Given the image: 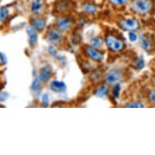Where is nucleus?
I'll list each match as a JSON object with an SVG mask.
<instances>
[{
	"label": "nucleus",
	"mask_w": 155,
	"mask_h": 155,
	"mask_svg": "<svg viewBox=\"0 0 155 155\" xmlns=\"http://www.w3.org/2000/svg\"><path fill=\"white\" fill-rule=\"evenodd\" d=\"M153 8L151 0H133L131 3V10L140 15L147 14Z\"/></svg>",
	"instance_id": "nucleus-1"
},
{
	"label": "nucleus",
	"mask_w": 155,
	"mask_h": 155,
	"mask_svg": "<svg viewBox=\"0 0 155 155\" xmlns=\"http://www.w3.org/2000/svg\"><path fill=\"white\" fill-rule=\"evenodd\" d=\"M104 41L107 49L111 52H120L124 47V43L122 40L111 33L106 35Z\"/></svg>",
	"instance_id": "nucleus-2"
},
{
	"label": "nucleus",
	"mask_w": 155,
	"mask_h": 155,
	"mask_svg": "<svg viewBox=\"0 0 155 155\" xmlns=\"http://www.w3.org/2000/svg\"><path fill=\"white\" fill-rule=\"evenodd\" d=\"M63 33L58 28H50L46 33V39L52 46H59L63 41Z\"/></svg>",
	"instance_id": "nucleus-3"
},
{
	"label": "nucleus",
	"mask_w": 155,
	"mask_h": 155,
	"mask_svg": "<svg viewBox=\"0 0 155 155\" xmlns=\"http://www.w3.org/2000/svg\"><path fill=\"white\" fill-rule=\"evenodd\" d=\"M123 76H124V72L120 68H114L110 69V71H107L104 79L107 84H114L122 79Z\"/></svg>",
	"instance_id": "nucleus-4"
},
{
	"label": "nucleus",
	"mask_w": 155,
	"mask_h": 155,
	"mask_svg": "<svg viewBox=\"0 0 155 155\" xmlns=\"http://www.w3.org/2000/svg\"><path fill=\"white\" fill-rule=\"evenodd\" d=\"M118 25L120 28H122L124 31L137 30L140 28V25L136 19L133 18H127V19H122L118 21Z\"/></svg>",
	"instance_id": "nucleus-5"
},
{
	"label": "nucleus",
	"mask_w": 155,
	"mask_h": 155,
	"mask_svg": "<svg viewBox=\"0 0 155 155\" xmlns=\"http://www.w3.org/2000/svg\"><path fill=\"white\" fill-rule=\"evenodd\" d=\"M85 55L94 62H102L104 59V54L99 49L95 48L91 46H86L84 47Z\"/></svg>",
	"instance_id": "nucleus-6"
},
{
	"label": "nucleus",
	"mask_w": 155,
	"mask_h": 155,
	"mask_svg": "<svg viewBox=\"0 0 155 155\" xmlns=\"http://www.w3.org/2000/svg\"><path fill=\"white\" fill-rule=\"evenodd\" d=\"M72 25H73V21L69 16H61L58 18L55 21L56 28L61 32L69 30L71 28Z\"/></svg>",
	"instance_id": "nucleus-7"
},
{
	"label": "nucleus",
	"mask_w": 155,
	"mask_h": 155,
	"mask_svg": "<svg viewBox=\"0 0 155 155\" xmlns=\"http://www.w3.org/2000/svg\"><path fill=\"white\" fill-rule=\"evenodd\" d=\"M140 46L144 51L150 52L154 47L153 39L148 34H141L140 37Z\"/></svg>",
	"instance_id": "nucleus-8"
},
{
	"label": "nucleus",
	"mask_w": 155,
	"mask_h": 155,
	"mask_svg": "<svg viewBox=\"0 0 155 155\" xmlns=\"http://www.w3.org/2000/svg\"><path fill=\"white\" fill-rule=\"evenodd\" d=\"M53 76V71L50 66L46 65L43 66L40 70L38 73V79L41 81L42 83H46L51 79V77Z\"/></svg>",
	"instance_id": "nucleus-9"
},
{
	"label": "nucleus",
	"mask_w": 155,
	"mask_h": 155,
	"mask_svg": "<svg viewBox=\"0 0 155 155\" xmlns=\"http://www.w3.org/2000/svg\"><path fill=\"white\" fill-rule=\"evenodd\" d=\"M30 25L37 31L41 32L46 28V21L44 18L40 16H33V18H31Z\"/></svg>",
	"instance_id": "nucleus-10"
},
{
	"label": "nucleus",
	"mask_w": 155,
	"mask_h": 155,
	"mask_svg": "<svg viewBox=\"0 0 155 155\" xmlns=\"http://www.w3.org/2000/svg\"><path fill=\"white\" fill-rule=\"evenodd\" d=\"M50 89L55 94H63L66 91V84L60 81H53L50 84Z\"/></svg>",
	"instance_id": "nucleus-11"
},
{
	"label": "nucleus",
	"mask_w": 155,
	"mask_h": 155,
	"mask_svg": "<svg viewBox=\"0 0 155 155\" xmlns=\"http://www.w3.org/2000/svg\"><path fill=\"white\" fill-rule=\"evenodd\" d=\"M26 33L28 37V43L31 46H34L38 42V31L31 25L26 28Z\"/></svg>",
	"instance_id": "nucleus-12"
},
{
	"label": "nucleus",
	"mask_w": 155,
	"mask_h": 155,
	"mask_svg": "<svg viewBox=\"0 0 155 155\" xmlns=\"http://www.w3.org/2000/svg\"><path fill=\"white\" fill-rule=\"evenodd\" d=\"M94 95L99 98H105L108 96L109 94V89L107 84H101L96 87V89L94 91Z\"/></svg>",
	"instance_id": "nucleus-13"
},
{
	"label": "nucleus",
	"mask_w": 155,
	"mask_h": 155,
	"mask_svg": "<svg viewBox=\"0 0 155 155\" xmlns=\"http://www.w3.org/2000/svg\"><path fill=\"white\" fill-rule=\"evenodd\" d=\"M71 3L68 0H58L55 4V10L58 12H65L70 9Z\"/></svg>",
	"instance_id": "nucleus-14"
},
{
	"label": "nucleus",
	"mask_w": 155,
	"mask_h": 155,
	"mask_svg": "<svg viewBox=\"0 0 155 155\" xmlns=\"http://www.w3.org/2000/svg\"><path fill=\"white\" fill-rule=\"evenodd\" d=\"M43 8L42 0H33L31 3V11L34 15H39Z\"/></svg>",
	"instance_id": "nucleus-15"
},
{
	"label": "nucleus",
	"mask_w": 155,
	"mask_h": 155,
	"mask_svg": "<svg viewBox=\"0 0 155 155\" xmlns=\"http://www.w3.org/2000/svg\"><path fill=\"white\" fill-rule=\"evenodd\" d=\"M82 11L88 15H94L97 12V6L94 3H85L81 6Z\"/></svg>",
	"instance_id": "nucleus-16"
},
{
	"label": "nucleus",
	"mask_w": 155,
	"mask_h": 155,
	"mask_svg": "<svg viewBox=\"0 0 155 155\" xmlns=\"http://www.w3.org/2000/svg\"><path fill=\"white\" fill-rule=\"evenodd\" d=\"M103 39L100 37H94V38H92L89 41V44L90 46H93V47H95V48L100 49L103 45Z\"/></svg>",
	"instance_id": "nucleus-17"
},
{
	"label": "nucleus",
	"mask_w": 155,
	"mask_h": 155,
	"mask_svg": "<svg viewBox=\"0 0 155 155\" xmlns=\"http://www.w3.org/2000/svg\"><path fill=\"white\" fill-rule=\"evenodd\" d=\"M41 89H42V86H41V81L38 78H35L31 85V90L35 94H39L41 91Z\"/></svg>",
	"instance_id": "nucleus-18"
},
{
	"label": "nucleus",
	"mask_w": 155,
	"mask_h": 155,
	"mask_svg": "<svg viewBox=\"0 0 155 155\" xmlns=\"http://www.w3.org/2000/svg\"><path fill=\"white\" fill-rule=\"evenodd\" d=\"M9 10L5 7H0V23H3L8 19Z\"/></svg>",
	"instance_id": "nucleus-19"
},
{
	"label": "nucleus",
	"mask_w": 155,
	"mask_h": 155,
	"mask_svg": "<svg viewBox=\"0 0 155 155\" xmlns=\"http://www.w3.org/2000/svg\"><path fill=\"white\" fill-rule=\"evenodd\" d=\"M132 66L134 67L135 68L137 69H142L145 66V62H144V59L143 58H137V59H136V60L134 61L133 64H132Z\"/></svg>",
	"instance_id": "nucleus-20"
},
{
	"label": "nucleus",
	"mask_w": 155,
	"mask_h": 155,
	"mask_svg": "<svg viewBox=\"0 0 155 155\" xmlns=\"http://www.w3.org/2000/svg\"><path fill=\"white\" fill-rule=\"evenodd\" d=\"M120 89H121V86H120V84L118 82V83H115L114 84V86L112 88V94L114 96V98H118L119 96H120Z\"/></svg>",
	"instance_id": "nucleus-21"
},
{
	"label": "nucleus",
	"mask_w": 155,
	"mask_h": 155,
	"mask_svg": "<svg viewBox=\"0 0 155 155\" xmlns=\"http://www.w3.org/2000/svg\"><path fill=\"white\" fill-rule=\"evenodd\" d=\"M110 4L115 7H120V6L125 5L128 2V0H109Z\"/></svg>",
	"instance_id": "nucleus-22"
},
{
	"label": "nucleus",
	"mask_w": 155,
	"mask_h": 155,
	"mask_svg": "<svg viewBox=\"0 0 155 155\" xmlns=\"http://www.w3.org/2000/svg\"><path fill=\"white\" fill-rule=\"evenodd\" d=\"M50 99H49V96L47 94H43V96L41 97V104L43 107H48Z\"/></svg>",
	"instance_id": "nucleus-23"
},
{
	"label": "nucleus",
	"mask_w": 155,
	"mask_h": 155,
	"mask_svg": "<svg viewBox=\"0 0 155 155\" xmlns=\"http://www.w3.org/2000/svg\"><path fill=\"white\" fill-rule=\"evenodd\" d=\"M7 62H8V59H7L5 54L2 52H0V67L6 65Z\"/></svg>",
	"instance_id": "nucleus-24"
},
{
	"label": "nucleus",
	"mask_w": 155,
	"mask_h": 155,
	"mask_svg": "<svg viewBox=\"0 0 155 155\" xmlns=\"http://www.w3.org/2000/svg\"><path fill=\"white\" fill-rule=\"evenodd\" d=\"M8 97H9V94L7 92H0V102H5L7 101L8 98Z\"/></svg>",
	"instance_id": "nucleus-25"
},
{
	"label": "nucleus",
	"mask_w": 155,
	"mask_h": 155,
	"mask_svg": "<svg viewBox=\"0 0 155 155\" xmlns=\"http://www.w3.org/2000/svg\"><path fill=\"white\" fill-rule=\"evenodd\" d=\"M127 107H144V104L142 103H140V102H130L126 106Z\"/></svg>",
	"instance_id": "nucleus-26"
},
{
	"label": "nucleus",
	"mask_w": 155,
	"mask_h": 155,
	"mask_svg": "<svg viewBox=\"0 0 155 155\" xmlns=\"http://www.w3.org/2000/svg\"><path fill=\"white\" fill-rule=\"evenodd\" d=\"M128 38H129L130 41H132V42H134V41H136L137 40V35L133 31L129 32V33H128Z\"/></svg>",
	"instance_id": "nucleus-27"
},
{
	"label": "nucleus",
	"mask_w": 155,
	"mask_h": 155,
	"mask_svg": "<svg viewBox=\"0 0 155 155\" xmlns=\"http://www.w3.org/2000/svg\"><path fill=\"white\" fill-rule=\"evenodd\" d=\"M149 99H150V102L152 104L155 105V90H153V91L150 92V96H149Z\"/></svg>",
	"instance_id": "nucleus-28"
},
{
	"label": "nucleus",
	"mask_w": 155,
	"mask_h": 155,
	"mask_svg": "<svg viewBox=\"0 0 155 155\" xmlns=\"http://www.w3.org/2000/svg\"><path fill=\"white\" fill-rule=\"evenodd\" d=\"M48 53L52 56H55L57 54V51L55 50V48L53 46H51L49 47L48 49Z\"/></svg>",
	"instance_id": "nucleus-29"
}]
</instances>
